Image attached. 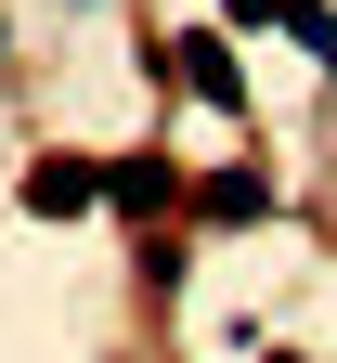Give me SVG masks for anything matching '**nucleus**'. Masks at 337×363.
<instances>
[{
	"label": "nucleus",
	"mask_w": 337,
	"mask_h": 363,
	"mask_svg": "<svg viewBox=\"0 0 337 363\" xmlns=\"http://www.w3.org/2000/svg\"><path fill=\"white\" fill-rule=\"evenodd\" d=\"M247 363H311V350H247Z\"/></svg>",
	"instance_id": "8"
},
{
	"label": "nucleus",
	"mask_w": 337,
	"mask_h": 363,
	"mask_svg": "<svg viewBox=\"0 0 337 363\" xmlns=\"http://www.w3.org/2000/svg\"><path fill=\"white\" fill-rule=\"evenodd\" d=\"M169 91H195L208 117L247 104V65H233V26H195V39H169Z\"/></svg>",
	"instance_id": "1"
},
{
	"label": "nucleus",
	"mask_w": 337,
	"mask_h": 363,
	"mask_svg": "<svg viewBox=\"0 0 337 363\" xmlns=\"http://www.w3.org/2000/svg\"><path fill=\"white\" fill-rule=\"evenodd\" d=\"M104 208H117V220H143V234H156V220L182 208V169H169L156 143H143V156H117V169H104Z\"/></svg>",
	"instance_id": "4"
},
{
	"label": "nucleus",
	"mask_w": 337,
	"mask_h": 363,
	"mask_svg": "<svg viewBox=\"0 0 337 363\" xmlns=\"http://www.w3.org/2000/svg\"><path fill=\"white\" fill-rule=\"evenodd\" d=\"M272 39H299L311 65H337V13H324V0H285V13H272Z\"/></svg>",
	"instance_id": "5"
},
{
	"label": "nucleus",
	"mask_w": 337,
	"mask_h": 363,
	"mask_svg": "<svg viewBox=\"0 0 337 363\" xmlns=\"http://www.w3.org/2000/svg\"><path fill=\"white\" fill-rule=\"evenodd\" d=\"M0 52H13V26H0Z\"/></svg>",
	"instance_id": "9"
},
{
	"label": "nucleus",
	"mask_w": 337,
	"mask_h": 363,
	"mask_svg": "<svg viewBox=\"0 0 337 363\" xmlns=\"http://www.w3.org/2000/svg\"><path fill=\"white\" fill-rule=\"evenodd\" d=\"M221 13H233V26H272V13H285V0H221Z\"/></svg>",
	"instance_id": "7"
},
{
	"label": "nucleus",
	"mask_w": 337,
	"mask_h": 363,
	"mask_svg": "<svg viewBox=\"0 0 337 363\" xmlns=\"http://www.w3.org/2000/svg\"><path fill=\"white\" fill-rule=\"evenodd\" d=\"M13 195H26V220H78V208H104V169L91 156H26Z\"/></svg>",
	"instance_id": "2"
},
{
	"label": "nucleus",
	"mask_w": 337,
	"mask_h": 363,
	"mask_svg": "<svg viewBox=\"0 0 337 363\" xmlns=\"http://www.w3.org/2000/svg\"><path fill=\"white\" fill-rule=\"evenodd\" d=\"M182 272H195V247H169V234H143V298H182Z\"/></svg>",
	"instance_id": "6"
},
{
	"label": "nucleus",
	"mask_w": 337,
	"mask_h": 363,
	"mask_svg": "<svg viewBox=\"0 0 337 363\" xmlns=\"http://www.w3.org/2000/svg\"><path fill=\"white\" fill-rule=\"evenodd\" d=\"M195 220H208V234H247V220H272V169H260V156L208 169V182H195Z\"/></svg>",
	"instance_id": "3"
}]
</instances>
